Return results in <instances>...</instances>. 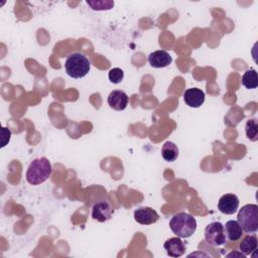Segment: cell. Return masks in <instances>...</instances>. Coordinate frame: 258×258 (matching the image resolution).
<instances>
[{
	"mask_svg": "<svg viewBox=\"0 0 258 258\" xmlns=\"http://www.w3.org/2000/svg\"><path fill=\"white\" fill-rule=\"evenodd\" d=\"M52 171L50 161L46 157L33 159L26 170V180L32 185H38L48 179Z\"/></svg>",
	"mask_w": 258,
	"mask_h": 258,
	"instance_id": "1",
	"label": "cell"
},
{
	"mask_svg": "<svg viewBox=\"0 0 258 258\" xmlns=\"http://www.w3.org/2000/svg\"><path fill=\"white\" fill-rule=\"evenodd\" d=\"M169 228L179 238H189L197 230V220L187 213L180 212L172 216L169 221Z\"/></svg>",
	"mask_w": 258,
	"mask_h": 258,
	"instance_id": "2",
	"label": "cell"
},
{
	"mask_svg": "<svg viewBox=\"0 0 258 258\" xmlns=\"http://www.w3.org/2000/svg\"><path fill=\"white\" fill-rule=\"evenodd\" d=\"M64 70L69 77L73 79H82L89 74L91 70V61L84 53L74 52L67 57Z\"/></svg>",
	"mask_w": 258,
	"mask_h": 258,
	"instance_id": "3",
	"label": "cell"
},
{
	"mask_svg": "<svg viewBox=\"0 0 258 258\" xmlns=\"http://www.w3.org/2000/svg\"><path fill=\"white\" fill-rule=\"evenodd\" d=\"M237 222L242 230L248 234L257 232L258 230V206L248 204L243 206L237 216Z\"/></svg>",
	"mask_w": 258,
	"mask_h": 258,
	"instance_id": "4",
	"label": "cell"
},
{
	"mask_svg": "<svg viewBox=\"0 0 258 258\" xmlns=\"http://www.w3.org/2000/svg\"><path fill=\"white\" fill-rule=\"evenodd\" d=\"M205 239L211 246H222L226 243L224 225L221 222H212L205 228Z\"/></svg>",
	"mask_w": 258,
	"mask_h": 258,
	"instance_id": "5",
	"label": "cell"
},
{
	"mask_svg": "<svg viewBox=\"0 0 258 258\" xmlns=\"http://www.w3.org/2000/svg\"><path fill=\"white\" fill-rule=\"evenodd\" d=\"M239 199L234 194H226L222 196L218 202V209L222 214L233 215L238 211Z\"/></svg>",
	"mask_w": 258,
	"mask_h": 258,
	"instance_id": "6",
	"label": "cell"
},
{
	"mask_svg": "<svg viewBox=\"0 0 258 258\" xmlns=\"http://www.w3.org/2000/svg\"><path fill=\"white\" fill-rule=\"evenodd\" d=\"M159 219V215L155 210L149 207H141L134 211V220L140 225H152Z\"/></svg>",
	"mask_w": 258,
	"mask_h": 258,
	"instance_id": "7",
	"label": "cell"
},
{
	"mask_svg": "<svg viewBox=\"0 0 258 258\" xmlns=\"http://www.w3.org/2000/svg\"><path fill=\"white\" fill-rule=\"evenodd\" d=\"M113 212V208L107 201H101L94 204L92 208V218L100 223H104L111 219Z\"/></svg>",
	"mask_w": 258,
	"mask_h": 258,
	"instance_id": "8",
	"label": "cell"
},
{
	"mask_svg": "<svg viewBox=\"0 0 258 258\" xmlns=\"http://www.w3.org/2000/svg\"><path fill=\"white\" fill-rule=\"evenodd\" d=\"M107 102L113 110L123 111L128 105V96L124 91L114 90L109 94Z\"/></svg>",
	"mask_w": 258,
	"mask_h": 258,
	"instance_id": "9",
	"label": "cell"
},
{
	"mask_svg": "<svg viewBox=\"0 0 258 258\" xmlns=\"http://www.w3.org/2000/svg\"><path fill=\"white\" fill-rule=\"evenodd\" d=\"M206 95L204 91L198 88H190L183 93V101L190 108H199L205 102Z\"/></svg>",
	"mask_w": 258,
	"mask_h": 258,
	"instance_id": "10",
	"label": "cell"
},
{
	"mask_svg": "<svg viewBox=\"0 0 258 258\" xmlns=\"http://www.w3.org/2000/svg\"><path fill=\"white\" fill-rule=\"evenodd\" d=\"M172 61L171 55L162 49L155 50L148 55V62L152 68L163 69L168 67Z\"/></svg>",
	"mask_w": 258,
	"mask_h": 258,
	"instance_id": "11",
	"label": "cell"
},
{
	"mask_svg": "<svg viewBox=\"0 0 258 258\" xmlns=\"http://www.w3.org/2000/svg\"><path fill=\"white\" fill-rule=\"evenodd\" d=\"M163 247L166 250L167 255L173 258L182 256L185 253V248H186L185 244L179 237L169 238L164 242Z\"/></svg>",
	"mask_w": 258,
	"mask_h": 258,
	"instance_id": "12",
	"label": "cell"
},
{
	"mask_svg": "<svg viewBox=\"0 0 258 258\" xmlns=\"http://www.w3.org/2000/svg\"><path fill=\"white\" fill-rule=\"evenodd\" d=\"M224 231H225V235L227 236V238L230 241H238L243 234V230L241 228V226L239 225V223L235 220H230L228 222H226V224L224 225Z\"/></svg>",
	"mask_w": 258,
	"mask_h": 258,
	"instance_id": "13",
	"label": "cell"
},
{
	"mask_svg": "<svg viewBox=\"0 0 258 258\" xmlns=\"http://www.w3.org/2000/svg\"><path fill=\"white\" fill-rule=\"evenodd\" d=\"M178 154H179V150H178V147L175 143H173L172 141H166L163 145H162V148H161V155H162V158L165 160V161H168V162H172L174 161L177 157H178Z\"/></svg>",
	"mask_w": 258,
	"mask_h": 258,
	"instance_id": "14",
	"label": "cell"
},
{
	"mask_svg": "<svg viewBox=\"0 0 258 258\" xmlns=\"http://www.w3.org/2000/svg\"><path fill=\"white\" fill-rule=\"evenodd\" d=\"M257 238L254 235H247L243 238V240L239 244L240 252H242L245 256L250 255L252 252L256 251L257 249Z\"/></svg>",
	"mask_w": 258,
	"mask_h": 258,
	"instance_id": "15",
	"label": "cell"
},
{
	"mask_svg": "<svg viewBox=\"0 0 258 258\" xmlns=\"http://www.w3.org/2000/svg\"><path fill=\"white\" fill-rule=\"evenodd\" d=\"M242 85L248 90L256 89L258 87V78L256 70L250 69L244 73V75L242 76Z\"/></svg>",
	"mask_w": 258,
	"mask_h": 258,
	"instance_id": "16",
	"label": "cell"
},
{
	"mask_svg": "<svg viewBox=\"0 0 258 258\" xmlns=\"http://www.w3.org/2000/svg\"><path fill=\"white\" fill-rule=\"evenodd\" d=\"M245 132H246V136L249 140L254 141V142L258 140V123L255 118L249 119L246 122Z\"/></svg>",
	"mask_w": 258,
	"mask_h": 258,
	"instance_id": "17",
	"label": "cell"
},
{
	"mask_svg": "<svg viewBox=\"0 0 258 258\" xmlns=\"http://www.w3.org/2000/svg\"><path fill=\"white\" fill-rule=\"evenodd\" d=\"M87 4L95 11L110 10L114 7V1L110 0H88Z\"/></svg>",
	"mask_w": 258,
	"mask_h": 258,
	"instance_id": "18",
	"label": "cell"
},
{
	"mask_svg": "<svg viewBox=\"0 0 258 258\" xmlns=\"http://www.w3.org/2000/svg\"><path fill=\"white\" fill-rule=\"evenodd\" d=\"M108 78L109 81L113 84H119L123 81L124 79V72L122 69L120 68H113L109 71L108 74Z\"/></svg>",
	"mask_w": 258,
	"mask_h": 258,
	"instance_id": "19",
	"label": "cell"
},
{
	"mask_svg": "<svg viewBox=\"0 0 258 258\" xmlns=\"http://www.w3.org/2000/svg\"><path fill=\"white\" fill-rule=\"evenodd\" d=\"M11 137V131L8 128L3 127L2 128V142H1V148H3L9 141Z\"/></svg>",
	"mask_w": 258,
	"mask_h": 258,
	"instance_id": "20",
	"label": "cell"
},
{
	"mask_svg": "<svg viewBox=\"0 0 258 258\" xmlns=\"http://www.w3.org/2000/svg\"><path fill=\"white\" fill-rule=\"evenodd\" d=\"M232 255H234V256H239V257H243V258L245 257V255H244L242 252H241V253H237V252H231V253H229L227 256H228V257H230V256H232Z\"/></svg>",
	"mask_w": 258,
	"mask_h": 258,
	"instance_id": "21",
	"label": "cell"
}]
</instances>
